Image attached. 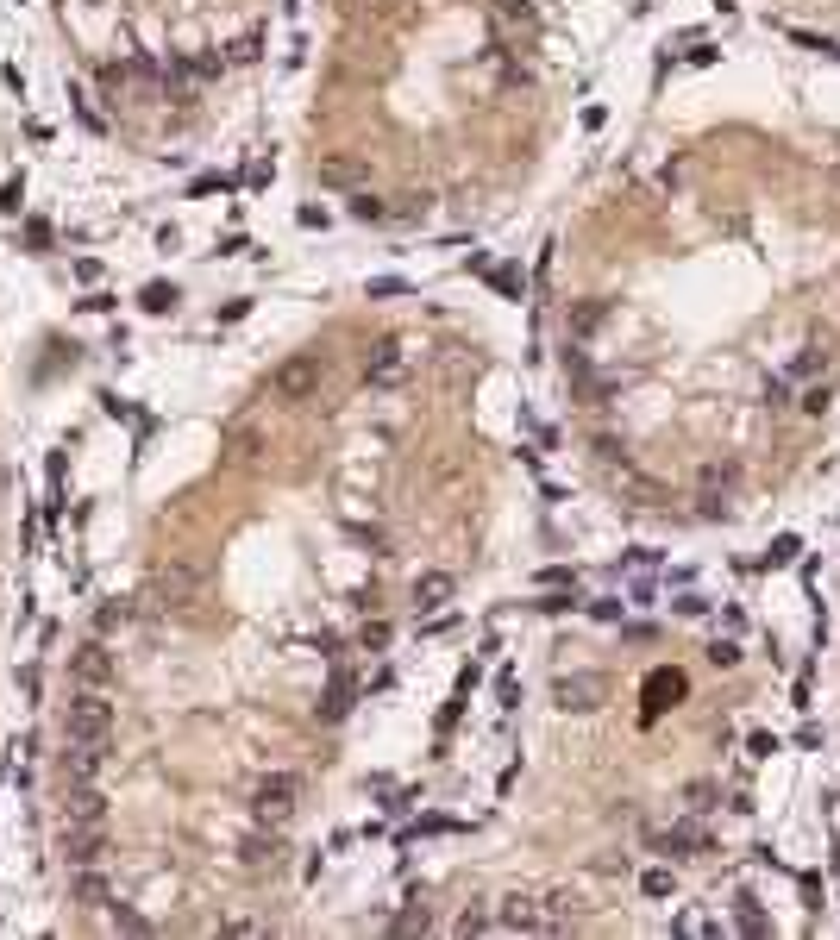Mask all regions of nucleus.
Returning a JSON list of instances; mask_svg holds the SVG:
<instances>
[{
	"label": "nucleus",
	"instance_id": "1",
	"mask_svg": "<svg viewBox=\"0 0 840 940\" xmlns=\"http://www.w3.org/2000/svg\"><path fill=\"white\" fill-rule=\"evenodd\" d=\"M63 740H88V746H107V740H113V702H107V690L82 684L76 696H69V709H63Z\"/></svg>",
	"mask_w": 840,
	"mask_h": 940
},
{
	"label": "nucleus",
	"instance_id": "2",
	"mask_svg": "<svg viewBox=\"0 0 840 940\" xmlns=\"http://www.w3.org/2000/svg\"><path fill=\"white\" fill-rule=\"evenodd\" d=\"M320 376H326L320 351H295V358H283V364L270 370V395H276V402H314Z\"/></svg>",
	"mask_w": 840,
	"mask_h": 940
},
{
	"label": "nucleus",
	"instance_id": "3",
	"mask_svg": "<svg viewBox=\"0 0 840 940\" xmlns=\"http://www.w3.org/2000/svg\"><path fill=\"white\" fill-rule=\"evenodd\" d=\"M57 859L69 865V872H76V865H101L107 859V821H63Z\"/></svg>",
	"mask_w": 840,
	"mask_h": 940
},
{
	"label": "nucleus",
	"instance_id": "4",
	"mask_svg": "<svg viewBox=\"0 0 840 940\" xmlns=\"http://www.w3.org/2000/svg\"><path fill=\"white\" fill-rule=\"evenodd\" d=\"M151 602L157 608H195L201 602V571H189V564H163V571L151 577Z\"/></svg>",
	"mask_w": 840,
	"mask_h": 940
},
{
	"label": "nucleus",
	"instance_id": "5",
	"mask_svg": "<svg viewBox=\"0 0 840 940\" xmlns=\"http://www.w3.org/2000/svg\"><path fill=\"white\" fill-rule=\"evenodd\" d=\"M295 796H301V784L289 778V771H276V778H264L258 796H251V815H258L264 828H283V821L295 815Z\"/></svg>",
	"mask_w": 840,
	"mask_h": 940
},
{
	"label": "nucleus",
	"instance_id": "6",
	"mask_svg": "<svg viewBox=\"0 0 840 940\" xmlns=\"http://www.w3.org/2000/svg\"><path fill=\"white\" fill-rule=\"evenodd\" d=\"M558 709L565 715H590L602 709V696H609V677H596V671H577V677H558Z\"/></svg>",
	"mask_w": 840,
	"mask_h": 940
},
{
	"label": "nucleus",
	"instance_id": "7",
	"mask_svg": "<svg viewBox=\"0 0 840 940\" xmlns=\"http://www.w3.org/2000/svg\"><path fill=\"white\" fill-rule=\"evenodd\" d=\"M496 928H508V934H552V915H546L540 897H508L496 909Z\"/></svg>",
	"mask_w": 840,
	"mask_h": 940
},
{
	"label": "nucleus",
	"instance_id": "8",
	"mask_svg": "<svg viewBox=\"0 0 840 940\" xmlns=\"http://www.w3.org/2000/svg\"><path fill=\"white\" fill-rule=\"evenodd\" d=\"M652 853H665V859H703L709 853V834L696 828V821H678V828L652 834Z\"/></svg>",
	"mask_w": 840,
	"mask_h": 940
},
{
	"label": "nucleus",
	"instance_id": "9",
	"mask_svg": "<svg viewBox=\"0 0 840 940\" xmlns=\"http://www.w3.org/2000/svg\"><path fill=\"white\" fill-rule=\"evenodd\" d=\"M69 671H76L82 684H95V690H107V684H113V652H107V640H101V633H95L88 646H76V652H69Z\"/></svg>",
	"mask_w": 840,
	"mask_h": 940
},
{
	"label": "nucleus",
	"instance_id": "10",
	"mask_svg": "<svg viewBox=\"0 0 840 940\" xmlns=\"http://www.w3.org/2000/svg\"><path fill=\"white\" fill-rule=\"evenodd\" d=\"M684 690H690V684H684V671L659 665V671L646 677V721H659L665 709H678V702H684Z\"/></svg>",
	"mask_w": 840,
	"mask_h": 940
},
{
	"label": "nucleus",
	"instance_id": "11",
	"mask_svg": "<svg viewBox=\"0 0 840 940\" xmlns=\"http://www.w3.org/2000/svg\"><path fill=\"white\" fill-rule=\"evenodd\" d=\"M69 897H76L82 909H107L113 903V884H107L101 865H76V872H69Z\"/></svg>",
	"mask_w": 840,
	"mask_h": 940
},
{
	"label": "nucleus",
	"instance_id": "12",
	"mask_svg": "<svg viewBox=\"0 0 840 940\" xmlns=\"http://www.w3.org/2000/svg\"><path fill=\"white\" fill-rule=\"evenodd\" d=\"M352 702H358V677L352 671H333V677H326V696H320V721L326 727L345 721V715H352Z\"/></svg>",
	"mask_w": 840,
	"mask_h": 940
},
{
	"label": "nucleus",
	"instance_id": "13",
	"mask_svg": "<svg viewBox=\"0 0 840 940\" xmlns=\"http://www.w3.org/2000/svg\"><path fill=\"white\" fill-rule=\"evenodd\" d=\"M101 759H107V746H88V740H63V778H69V784H95Z\"/></svg>",
	"mask_w": 840,
	"mask_h": 940
},
{
	"label": "nucleus",
	"instance_id": "14",
	"mask_svg": "<svg viewBox=\"0 0 840 940\" xmlns=\"http://www.w3.org/2000/svg\"><path fill=\"white\" fill-rule=\"evenodd\" d=\"M734 483H740L734 464H709V470H703V514H709V521H715V514H728Z\"/></svg>",
	"mask_w": 840,
	"mask_h": 940
},
{
	"label": "nucleus",
	"instance_id": "15",
	"mask_svg": "<svg viewBox=\"0 0 840 940\" xmlns=\"http://www.w3.org/2000/svg\"><path fill=\"white\" fill-rule=\"evenodd\" d=\"M828 358H834V339L822 333V339H809V345H803V351H797V358H790L778 376H790V383H809L815 370H828Z\"/></svg>",
	"mask_w": 840,
	"mask_h": 940
},
{
	"label": "nucleus",
	"instance_id": "16",
	"mask_svg": "<svg viewBox=\"0 0 840 940\" xmlns=\"http://www.w3.org/2000/svg\"><path fill=\"white\" fill-rule=\"evenodd\" d=\"M63 821H107V796L95 784H69L63 796Z\"/></svg>",
	"mask_w": 840,
	"mask_h": 940
},
{
	"label": "nucleus",
	"instance_id": "17",
	"mask_svg": "<svg viewBox=\"0 0 840 940\" xmlns=\"http://www.w3.org/2000/svg\"><path fill=\"white\" fill-rule=\"evenodd\" d=\"M395 376H402V345H395V339H383V345H377V351H370V358H364V383L389 389Z\"/></svg>",
	"mask_w": 840,
	"mask_h": 940
},
{
	"label": "nucleus",
	"instance_id": "18",
	"mask_svg": "<svg viewBox=\"0 0 840 940\" xmlns=\"http://www.w3.org/2000/svg\"><path fill=\"white\" fill-rule=\"evenodd\" d=\"M452 590H458L452 571H420V577H414V608H446Z\"/></svg>",
	"mask_w": 840,
	"mask_h": 940
},
{
	"label": "nucleus",
	"instance_id": "19",
	"mask_svg": "<svg viewBox=\"0 0 840 940\" xmlns=\"http://www.w3.org/2000/svg\"><path fill=\"white\" fill-rule=\"evenodd\" d=\"M734 928H740V934H753V940H759V934H772V922H765V903L753 897V890H740V897H734Z\"/></svg>",
	"mask_w": 840,
	"mask_h": 940
},
{
	"label": "nucleus",
	"instance_id": "20",
	"mask_svg": "<svg viewBox=\"0 0 840 940\" xmlns=\"http://www.w3.org/2000/svg\"><path fill=\"white\" fill-rule=\"evenodd\" d=\"M602 320H609V301H602V295H583L577 308H571V339H590Z\"/></svg>",
	"mask_w": 840,
	"mask_h": 940
},
{
	"label": "nucleus",
	"instance_id": "21",
	"mask_svg": "<svg viewBox=\"0 0 840 940\" xmlns=\"http://www.w3.org/2000/svg\"><path fill=\"white\" fill-rule=\"evenodd\" d=\"M239 859L251 865V872H258V865H276V859H283V840H276V834H251L239 846Z\"/></svg>",
	"mask_w": 840,
	"mask_h": 940
},
{
	"label": "nucleus",
	"instance_id": "22",
	"mask_svg": "<svg viewBox=\"0 0 840 940\" xmlns=\"http://www.w3.org/2000/svg\"><path fill=\"white\" fill-rule=\"evenodd\" d=\"M358 176H364L358 157H326V163H320V182H326V188H358Z\"/></svg>",
	"mask_w": 840,
	"mask_h": 940
},
{
	"label": "nucleus",
	"instance_id": "23",
	"mask_svg": "<svg viewBox=\"0 0 840 940\" xmlns=\"http://www.w3.org/2000/svg\"><path fill=\"white\" fill-rule=\"evenodd\" d=\"M126 621H132V602H101L95 608V633H101V640H107L113 627H126Z\"/></svg>",
	"mask_w": 840,
	"mask_h": 940
},
{
	"label": "nucleus",
	"instance_id": "24",
	"mask_svg": "<svg viewBox=\"0 0 840 940\" xmlns=\"http://www.w3.org/2000/svg\"><path fill=\"white\" fill-rule=\"evenodd\" d=\"M176 301H182V295H176V282H151V289H145V314H170Z\"/></svg>",
	"mask_w": 840,
	"mask_h": 940
},
{
	"label": "nucleus",
	"instance_id": "25",
	"mask_svg": "<svg viewBox=\"0 0 840 940\" xmlns=\"http://www.w3.org/2000/svg\"><path fill=\"white\" fill-rule=\"evenodd\" d=\"M107 922H113V928H126V934H151V922H145L138 909H126V903H107Z\"/></svg>",
	"mask_w": 840,
	"mask_h": 940
},
{
	"label": "nucleus",
	"instance_id": "26",
	"mask_svg": "<svg viewBox=\"0 0 840 940\" xmlns=\"http://www.w3.org/2000/svg\"><path fill=\"white\" fill-rule=\"evenodd\" d=\"M797 552H803V539L797 533H778L772 546H765V564H797Z\"/></svg>",
	"mask_w": 840,
	"mask_h": 940
},
{
	"label": "nucleus",
	"instance_id": "27",
	"mask_svg": "<svg viewBox=\"0 0 840 940\" xmlns=\"http://www.w3.org/2000/svg\"><path fill=\"white\" fill-rule=\"evenodd\" d=\"M671 928H678V934H690V940H709V934H715V922H709L703 909H684V915H678V922H671Z\"/></svg>",
	"mask_w": 840,
	"mask_h": 940
},
{
	"label": "nucleus",
	"instance_id": "28",
	"mask_svg": "<svg viewBox=\"0 0 840 940\" xmlns=\"http://www.w3.org/2000/svg\"><path fill=\"white\" fill-rule=\"evenodd\" d=\"M640 890H646V897H671V890H678V878H671V865H652V872L640 878Z\"/></svg>",
	"mask_w": 840,
	"mask_h": 940
},
{
	"label": "nucleus",
	"instance_id": "29",
	"mask_svg": "<svg viewBox=\"0 0 840 940\" xmlns=\"http://www.w3.org/2000/svg\"><path fill=\"white\" fill-rule=\"evenodd\" d=\"M684 803H690V815H709V809L721 803V790H715V784H690V790H684Z\"/></svg>",
	"mask_w": 840,
	"mask_h": 940
},
{
	"label": "nucleus",
	"instance_id": "30",
	"mask_svg": "<svg viewBox=\"0 0 840 940\" xmlns=\"http://www.w3.org/2000/svg\"><path fill=\"white\" fill-rule=\"evenodd\" d=\"M797 414H809V420H815V414H828V383H809V389L797 395Z\"/></svg>",
	"mask_w": 840,
	"mask_h": 940
},
{
	"label": "nucleus",
	"instance_id": "31",
	"mask_svg": "<svg viewBox=\"0 0 840 940\" xmlns=\"http://www.w3.org/2000/svg\"><path fill=\"white\" fill-rule=\"evenodd\" d=\"M427 928H433V915H427V903H420V909H402V915H395V934H427Z\"/></svg>",
	"mask_w": 840,
	"mask_h": 940
},
{
	"label": "nucleus",
	"instance_id": "32",
	"mask_svg": "<svg viewBox=\"0 0 840 940\" xmlns=\"http://www.w3.org/2000/svg\"><path fill=\"white\" fill-rule=\"evenodd\" d=\"M383 214H389V207L370 195V188H364V195H352V220H383Z\"/></svg>",
	"mask_w": 840,
	"mask_h": 940
},
{
	"label": "nucleus",
	"instance_id": "33",
	"mask_svg": "<svg viewBox=\"0 0 840 940\" xmlns=\"http://www.w3.org/2000/svg\"><path fill=\"white\" fill-rule=\"evenodd\" d=\"M540 590H577V577L565 571V564H546V571H540Z\"/></svg>",
	"mask_w": 840,
	"mask_h": 940
},
{
	"label": "nucleus",
	"instance_id": "34",
	"mask_svg": "<svg viewBox=\"0 0 840 940\" xmlns=\"http://www.w3.org/2000/svg\"><path fill=\"white\" fill-rule=\"evenodd\" d=\"M483 928H496V915H483V909H464L458 915V934H483Z\"/></svg>",
	"mask_w": 840,
	"mask_h": 940
},
{
	"label": "nucleus",
	"instance_id": "35",
	"mask_svg": "<svg viewBox=\"0 0 840 940\" xmlns=\"http://www.w3.org/2000/svg\"><path fill=\"white\" fill-rule=\"evenodd\" d=\"M489 282H496L508 301H521V270H489Z\"/></svg>",
	"mask_w": 840,
	"mask_h": 940
},
{
	"label": "nucleus",
	"instance_id": "36",
	"mask_svg": "<svg viewBox=\"0 0 840 940\" xmlns=\"http://www.w3.org/2000/svg\"><path fill=\"white\" fill-rule=\"evenodd\" d=\"M709 665H721V671L740 665V646H734V640H715V646H709Z\"/></svg>",
	"mask_w": 840,
	"mask_h": 940
},
{
	"label": "nucleus",
	"instance_id": "37",
	"mask_svg": "<svg viewBox=\"0 0 840 940\" xmlns=\"http://www.w3.org/2000/svg\"><path fill=\"white\" fill-rule=\"evenodd\" d=\"M797 884H803V897H809V909H822V878H815V872H797Z\"/></svg>",
	"mask_w": 840,
	"mask_h": 940
},
{
	"label": "nucleus",
	"instance_id": "38",
	"mask_svg": "<svg viewBox=\"0 0 840 940\" xmlns=\"http://www.w3.org/2000/svg\"><path fill=\"white\" fill-rule=\"evenodd\" d=\"M370 295H408V282L402 276H377V282H370Z\"/></svg>",
	"mask_w": 840,
	"mask_h": 940
},
{
	"label": "nucleus",
	"instance_id": "39",
	"mask_svg": "<svg viewBox=\"0 0 840 940\" xmlns=\"http://www.w3.org/2000/svg\"><path fill=\"white\" fill-rule=\"evenodd\" d=\"M790 389H797L790 376H772V383H765V402H790Z\"/></svg>",
	"mask_w": 840,
	"mask_h": 940
},
{
	"label": "nucleus",
	"instance_id": "40",
	"mask_svg": "<svg viewBox=\"0 0 840 940\" xmlns=\"http://www.w3.org/2000/svg\"><path fill=\"white\" fill-rule=\"evenodd\" d=\"M364 646H370V652H383V646H389V627H383V621H370V627H364Z\"/></svg>",
	"mask_w": 840,
	"mask_h": 940
},
{
	"label": "nucleus",
	"instance_id": "41",
	"mask_svg": "<svg viewBox=\"0 0 840 940\" xmlns=\"http://www.w3.org/2000/svg\"><path fill=\"white\" fill-rule=\"evenodd\" d=\"M746 746H753V759H772V752H778V734H753Z\"/></svg>",
	"mask_w": 840,
	"mask_h": 940
},
{
	"label": "nucleus",
	"instance_id": "42",
	"mask_svg": "<svg viewBox=\"0 0 840 940\" xmlns=\"http://www.w3.org/2000/svg\"><path fill=\"white\" fill-rule=\"evenodd\" d=\"M496 13H502V19H533V13H527V0H496Z\"/></svg>",
	"mask_w": 840,
	"mask_h": 940
}]
</instances>
